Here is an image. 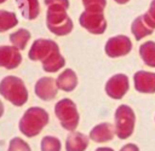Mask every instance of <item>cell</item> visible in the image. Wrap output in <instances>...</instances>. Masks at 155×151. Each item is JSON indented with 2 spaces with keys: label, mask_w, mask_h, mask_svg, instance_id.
Masks as SVG:
<instances>
[{
  "label": "cell",
  "mask_w": 155,
  "mask_h": 151,
  "mask_svg": "<svg viewBox=\"0 0 155 151\" xmlns=\"http://www.w3.org/2000/svg\"><path fill=\"white\" fill-rule=\"evenodd\" d=\"M48 120L50 116L45 109L40 106H30L24 111L18 122L19 132L27 138L36 137L48 123Z\"/></svg>",
  "instance_id": "cell-1"
},
{
  "label": "cell",
  "mask_w": 155,
  "mask_h": 151,
  "mask_svg": "<svg viewBox=\"0 0 155 151\" xmlns=\"http://www.w3.org/2000/svg\"><path fill=\"white\" fill-rule=\"evenodd\" d=\"M67 10L68 8L61 4H52L47 6L46 25L48 30L57 36L68 35L74 28L73 21L68 16Z\"/></svg>",
  "instance_id": "cell-2"
},
{
  "label": "cell",
  "mask_w": 155,
  "mask_h": 151,
  "mask_svg": "<svg viewBox=\"0 0 155 151\" xmlns=\"http://www.w3.org/2000/svg\"><path fill=\"white\" fill-rule=\"evenodd\" d=\"M0 94L15 106H22L28 100V89L21 77L8 75L0 81Z\"/></svg>",
  "instance_id": "cell-3"
},
{
  "label": "cell",
  "mask_w": 155,
  "mask_h": 151,
  "mask_svg": "<svg viewBox=\"0 0 155 151\" xmlns=\"http://www.w3.org/2000/svg\"><path fill=\"white\" fill-rule=\"evenodd\" d=\"M136 124V115L131 106L126 104H121L116 108L114 114V128L115 135L125 140L133 134Z\"/></svg>",
  "instance_id": "cell-4"
},
{
  "label": "cell",
  "mask_w": 155,
  "mask_h": 151,
  "mask_svg": "<svg viewBox=\"0 0 155 151\" xmlns=\"http://www.w3.org/2000/svg\"><path fill=\"white\" fill-rule=\"evenodd\" d=\"M54 115L65 130L75 132L80 121V115L76 104L71 99L63 98L57 101L54 105Z\"/></svg>",
  "instance_id": "cell-5"
},
{
  "label": "cell",
  "mask_w": 155,
  "mask_h": 151,
  "mask_svg": "<svg viewBox=\"0 0 155 151\" xmlns=\"http://www.w3.org/2000/svg\"><path fill=\"white\" fill-rule=\"evenodd\" d=\"M103 11L104 10L101 8L84 10L79 17L80 25L93 35L103 34L107 29V19L104 17Z\"/></svg>",
  "instance_id": "cell-6"
},
{
  "label": "cell",
  "mask_w": 155,
  "mask_h": 151,
  "mask_svg": "<svg viewBox=\"0 0 155 151\" xmlns=\"http://www.w3.org/2000/svg\"><path fill=\"white\" fill-rule=\"evenodd\" d=\"M58 51H59V46L53 40L36 39L31 43V47L28 52V57H29V59H31L34 62H36V60L42 62V60L47 59L51 54H53L54 52H58Z\"/></svg>",
  "instance_id": "cell-7"
},
{
  "label": "cell",
  "mask_w": 155,
  "mask_h": 151,
  "mask_svg": "<svg viewBox=\"0 0 155 151\" xmlns=\"http://www.w3.org/2000/svg\"><path fill=\"white\" fill-rule=\"evenodd\" d=\"M131 50H132V42L130 37L126 35H116L109 37L104 46L105 54L110 58L126 56L131 52Z\"/></svg>",
  "instance_id": "cell-8"
},
{
  "label": "cell",
  "mask_w": 155,
  "mask_h": 151,
  "mask_svg": "<svg viewBox=\"0 0 155 151\" xmlns=\"http://www.w3.org/2000/svg\"><path fill=\"white\" fill-rule=\"evenodd\" d=\"M130 88L128 76L125 74H115L113 75L105 83V93L111 99H121Z\"/></svg>",
  "instance_id": "cell-9"
},
{
  "label": "cell",
  "mask_w": 155,
  "mask_h": 151,
  "mask_svg": "<svg viewBox=\"0 0 155 151\" xmlns=\"http://www.w3.org/2000/svg\"><path fill=\"white\" fill-rule=\"evenodd\" d=\"M34 92L38 98L45 101H50L53 98H56L58 93V87L56 83V80H53L50 76H44L40 77L35 86H34Z\"/></svg>",
  "instance_id": "cell-10"
},
{
  "label": "cell",
  "mask_w": 155,
  "mask_h": 151,
  "mask_svg": "<svg viewBox=\"0 0 155 151\" xmlns=\"http://www.w3.org/2000/svg\"><path fill=\"white\" fill-rule=\"evenodd\" d=\"M22 62V54L15 46L2 45L0 46V66L12 70L16 69Z\"/></svg>",
  "instance_id": "cell-11"
},
{
  "label": "cell",
  "mask_w": 155,
  "mask_h": 151,
  "mask_svg": "<svg viewBox=\"0 0 155 151\" xmlns=\"http://www.w3.org/2000/svg\"><path fill=\"white\" fill-rule=\"evenodd\" d=\"M134 88L139 93L153 94L155 93V72L139 70L133 75Z\"/></svg>",
  "instance_id": "cell-12"
},
{
  "label": "cell",
  "mask_w": 155,
  "mask_h": 151,
  "mask_svg": "<svg viewBox=\"0 0 155 151\" xmlns=\"http://www.w3.org/2000/svg\"><path fill=\"white\" fill-rule=\"evenodd\" d=\"M114 135H115L114 124L109 122H102L99 124H96L90 130L88 138L94 143H108L113 140Z\"/></svg>",
  "instance_id": "cell-13"
},
{
  "label": "cell",
  "mask_w": 155,
  "mask_h": 151,
  "mask_svg": "<svg viewBox=\"0 0 155 151\" xmlns=\"http://www.w3.org/2000/svg\"><path fill=\"white\" fill-rule=\"evenodd\" d=\"M56 83L58 89L64 92H71L78 86V76L73 69H64L56 79Z\"/></svg>",
  "instance_id": "cell-14"
},
{
  "label": "cell",
  "mask_w": 155,
  "mask_h": 151,
  "mask_svg": "<svg viewBox=\"0 0 155 151\" xmlns=\"http://www.w3.org/2000/svg\"><path fill=\"white\" fill-rule=\"evenodd\" d=\"M88 143V137L84 133L70 132L65 140V151H85Z\"/></svg>",
  "instance_id": "cell-15"
},
{
  "label": "cell",
  "mask_w": 155,
  "mask_h": 151,
  "mask_svg": "<svg viewBox=\"0 0 155 151\" xmlns=\"http://www.w3.org/2000/svg\"><path fill=\"white\" fill-rule=\"evenodd\" d=\"M24 19L33 21L40 13L39 0H16Z\"/></svg>",
  "instance_id": "cell-16"
},
{
  "label": "cell",
  "mask_w": 155,
  "mask_h": 151,
  "mask_svg": "<svg viewBox=\"0 0 155 151\" xmlns=\"http://www.w3.org/2000/svg\"><path fill=\"white\" fill-rule=\"evenodd\" d=\"M131 31H132L134 39L137 41H139L140 39H143V37H145L148 35H151L154 33V29H151L147 24V22L144 21V17L142 14V16L136 17L134 21L132 22V24H131Z\"/></svg>",
  "instance_id": "cell-17"
},
{
  "label": "cell",
  "mask_w": 155,
  "mask_h": 151,
  "mask_svg": "<svg viewBox=\"0 0 155 151\" xmlns=\"http://www.w3.org/2000/svg\"><path fill=\"white\" fill-rule=\"evenodd\" d=\"M41 64H42L44 71H46V72H57L65 65V59L61 54V52L58 51V52H54L53 54H51L47 59L42 60Z\"/></svg>",
  "instance_id": "cell-18"
},
{
  "label": "cell",
  "mask_w": 155,
  "mask_h": 151,
  "mask_svg": "<svg viewBox=\"0 0 155 151\" xmlns=\"http://www.w3.org/2000/svg\"><path fill=\"white\" fill-rule=\"evenodd\" d=\"M139 56L145 65L155 68V41H147L139 46Z\"/></svg>",
  "instance_id": "cell-19"
},
{
  "label": "cell",
  "mask_w": 155,
  "mask_h": 151,
  "mask_svg": "<svg viewBox=\"0 0 155 151\" xmlns=\"http://www.w3.org/2000/svg\"><path fill=\"white\" fill-rule=\"evenodd\" d=\"M29 40H30V33L24 28H19L15 33L10 34V42L12 43V46H15L19 51L27 47V43Z\"/></svg>",
  "instance_id": "cell-20"
},
{
  "label": "cell",
  "mask_w": 155,
  "mask_h": 151,
  "mask_svg": "<svg viewBox=\"0 0 155 151\" xmlns=\"http://www.w3.org/2000/svg\"><path fill=\"white\" fill-rule=\"evenodd\" d=\"M18 24V19L15 12L0 10V33L7 31Z\"/></svg>",
  "instance_id": "cell-21"
},
{
  "label": "cell",
  "mask_w": 155,
  "mask_h": 151,
  "mask_svg": "<svg viewBox=\"0 0 155 151\" xmlns=\"http://www.w3.org/2000/svg\"><path fill=\"white\" fill-rule=\"evenodd\" d=\"M61 149H62V144L57 137L46 135L41 139V143H40L41 151H61Z\"/></svg>",
  "instance_id": "cell-22"
},
{
  "label": "cell",
  "mask_w": 155,
  "mask_h": 151,
  "mask_svg": "<svg viewBox=\"0 0 155 151\" xmlns=\"http://www.w3.org/2000/svg\"><path fill=\"white\" fill-rule=\"evenodd\" d=\"M7 151H31L29 144L19 137H15L10 140Z\"/></svg>",
  "instance_id": "cell-23"
},
{
  "label": "cell",
  "mask_w": 155,
  "mask_h": 151,
  "mask_svg": "<svg viewBox=\"0 0 155 151\" xmlns=\"http://www.w3.org/2000/svg\"><path fill=\"white\" fill-rule=\"evenodd\" d=\"M144 17V21L147 22V24L151 28V29H155V0H153L150 2V6L148 8V11L143 14Z\"/></svg>",
  "instance_id": "cell-24"
},
{
  "label": "cell",
  "mask_w": 155,
  "mask_h": 151,
  "mask_svg": "<svg viewBox=\"0 0 155 151\" xmlns=\"http://www.w3.org/2000/svg\"><path fill=\"white\" fill-rule=\"evenodd\" d=\"M82 5L85 10H92V8L104 10L107 5V0H82Z\"/></svg>",
  "instance_id": "cell-25"
},
{
  "label": "cell",
  "mask_w": 155,
  "mask_h": 151,
  "mask_svg": "<svg viewBox=\"0 0 155 151\" xmlns=\"http://www.w3.org/2000/svg\"><path fill=\"white\" fill-rule=\"evenodd\" d=\"M45 4L46 6H50L52 4H61V5H64L67 8L69 7V0H45Z\"/></svg>",
  "instance_id": "cell-26"
},
{
  "label": "cell",
  "mask_w": 155,
  "mask_h": 151,
  "mask_svg": "<svg viewBox=\"0 0 155 151\" xmlns=\"http://www.w3.org/2000/svg\"><path fill=\"white\" fill-rule=\"evenodd\" d=\"M120 151H139V147H138L136 144L130 143V144H125V145L120 149Z\"/></svg>",
  "instance_id": "cell-27"
},
{
  "label": "cell",
  "mask_w": 155,
  "mask_h": 151,
  "mask_svg": "<svg viewBox=\"0 0 155 151\" xmlns=\"http://www.w3.org/2000/svg\"><path fill=\"white\" fill-rule=\"evenodd\" d=\"M94 151H114L111 147H107V146H104V147H97Z\"/></svg>",
  "instance_id": "cell-28"
},
{
  "label": "cell",
  "mask_w": 155,
  "mask_h": 151,
  "mask_svg": "<svg viewBox=\"0 0 155 151\" xmlns=\"http://www.w3.org/2000/svg\"><path fill=\"white\" fill-rule=\"evenodd\" d=\"M4 115V104H2V101L0 100V117Z\"/></svg>",
  "instance_id": "cell-29"
},
{
  "label": "cell",
  "mask_w": 155,
  "mask_h": 151,
  "mask_svg": "<svg viewBox=\"0 0 155 151\" xmlns=\"http://www.w3.org/2000/svg\"><path fill=\"white\" fill-rule=\"evenodd\" d=\"M114 1H116L117 4H121V5H124V4H126V2H128L130 0H114Z\"/></svg>",
  "instance_id": "cell-30"
},
{
  "label": "cell",
  "mask_w": 155,
  "mask_h": 151,
  "mask_svg": "<svg viewBox=\"0 0 155 151\" xmlns=\"http://www.w3.org/2000/svg\"><path fill=\"white\" fill-rule=\"evenodd\" d=\"M5 1H6V0H0V4H4Z\"/></svg>",
  "instance_id": "cell-31"
}]
</instances>
